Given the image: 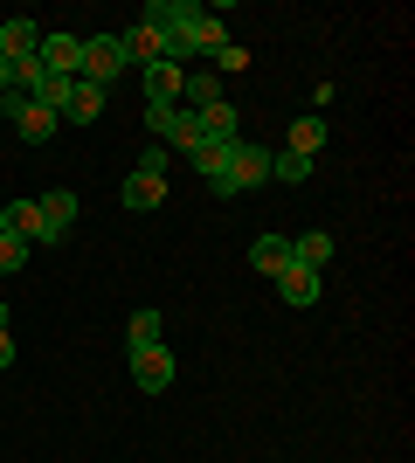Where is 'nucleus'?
Wrapping results in <instances>:
<instances>
[{"label": "nucleus", "instance_id": "1", "mask_svg": "<svg viewBox=\"0 0 415 463\" xmlns=\"http://www.w3.org/2000/svg\"><path fill=\"white\" fill-rule=\"evenodd\" d=\"M270 187V146H257V138H236L229 146V166H222L215 194H257Z\"/></svg>", "mask_w": 415, "mask_h": 463}, {"label": "nucleus", "instance_id": "2", "mask_svg": "<svg viewBox=\"0 0 415 463\" xmlns=\"http://www.w3.org/2000/svg\"><path fill=\"white\" fill-rule=\"evenodd\" d=\"M0 125H14L21 146H49V138L62 132V118H56V111H42L35 97H21V90L0 97Z\"/></svg>", "mask_w": 415, "mask_h": 463}, {"label": "nucleus", "instance_id": "3", "mask_svg": "<svg viewBox=\"0 0 415 463\" xmlns=\"http://www.w3.org/2000/svg\"><path fill=\"white\" fill-rule=\"evenodd\" d=\"M146 125H153V138L166 146V153H194L201 146V125L187 104H146Z\"/></svg>", "mask_w": 415, "mask_h": 463}, {"label": "nucleus", "instance_id": "4", "mask_svg": "<svg viewBox=\"0 0 415 463\" xmlns=\"http://www.w3.org/2000/svg\"><path fill=\"white\" fill-rule=\"evenodd\" d=\"M125 77V49L118 35H83V77L77 83H98L104 97H111V83Z\"/></svg>", "mask_w": 415, "mask_h": 463}, {"label": "nucleus", "instance_id": "5", "mask_svg": "<svg viewBox=\"0 0 415 463\" xmlns=\"http://www.w3.org/2000/svg\"><path fill=\"white\" fill-rule=\"evenodd\" d=\"M132 387L138 394H166V387H174V353H166V339H159V346H132Z\"/></svg>", "mask_w": 415, "mask_h": 463}, {"label": "nucleus", "instance_id": "6", "mask_svg": "<svg viewBox=\"0 0 415 463\" xmlns=\"http://www.w3.org/2000/svg\"><path fill=\"white\" fill-rule=\"evenodd\" d=\"M35 62L49 70V77H83V35H42L35 42Z\"/></svg>", "mask_w": 415, "mask_h": 463}, {"label": "nucleus", "instance_id": "7", "mask_svg": "<svg viewBox=\"0 0 415 463\" xmlns=\"http://www.w3.org/2000/svg\"><path fill=\"white\" fill-rule=\"evenodd\" d=\"M270 284H277V298H284V305H291V311H305V305H318V298H325V284H318V270H305V263H284V270H277Z\"/></svg>", "mask_w": 415, "mask_h": 463}, {"label": "nucleus", "instance_id": "8", "mask_svg": "<svg viewBox=\"0 0 415 463\" xmlns=\"http://www.w3.org/2000/svg\"><path fill=\"white\" fill-rule=\"evenodd\" d=\"M194 125H201V138H215V146H236V138H242V118H236V104H229V97L201 104Z\"/></svg>", "mask_w": 415, "mask_h": 463}, {"label": "nucleus", "instance_id": "9", "mask_svg": "<svg viewBox=\"0 0 415 463\" xmlns=\"http://www.w3.org/2000/svg\"><path fill=\"white\" fill-rule=\"evenodd\" d=\"M0 235H14V242H28V250H35V242H49L42 208H35V201H7V208H0Z\"/></svg>", "mask_w": 415, "mask_h": 463}, {"label": "nucleus", "instance_id": "10", "mask_svg": "<svg viewBox=\"0 0 415 463\" xmlns=\"http://www.w3.org/2000/svg\"><path fill=\"white\" fill-rule=\"evenodd\" d=\"M118 49H125V70H153V62H166V42H159L146 21H132V28H125Z\"/></svg>", "mask_w": 415, "mask_h": 463}, {"label": "nucleus", "instance_id": "11", "mask_svg": "<svg viewBox=\"0 0 415 463\" xmlns=\"http://www.w3.org/2000/svg\"><path fill=\"white\" fill-rule=\"evenodd\" d=\"M118 201H125L132 214H153L159 201H166V174H146V166H132V180L118 187Z\"/></svg>", "mask_w": 415, "mask_h": 463}, {"label": "nucleus", "instance_id": "12", "mask_svg": "<svg viewBox=\"0 0 415 463\" xmlns=\"http://www.w3.org/2000/svg\"><path fill=\"white\" fill-rule=\"evenodd\" d=\"M35 208H42V229H49V242H62V235H70V222H77V194H70V187H49Z\"/></svg>", "mask_w": 415, "mask_h": 463}, {"label": "nucleus", "instance_id": "13", "mask_svg": "<svg viewBox=\"0 0 415 463\" xmlns=\"http://www.w3.org/2000/svg\"><path fill=\"white\" fill-rule=\"evenodd\" d=\"M138 77H146V104H180V83H187L180 62H153V70H138Z\"/></svg>", "mask_w": 415, "mask_h": 463}, {"label": "nucleus", "instance_id": "14", "mask_svg": "<svg viewBox=\"0 0 415 463\" xmlns=\"http://www.w3.org/2000/svg\"><path fill=\"white\" fill-rule=\"evenodd\" d=\"M35 42H42V28L28 14H14V21H0V56L7 62H21V56H35Z\"/></svg>", "mask_w": 415, "mask_h": 463}, {"label": "nucleus", "instance_id": "15", "mask_svg": "<svg viewBox=\"0 0 415 463\" xmlns=\"http://www.w3.org/2000/svg\"><path fill=\"white\" fill-rule=\"evenodd\" d=\"M333 256H339V242H333L325 229H305V235L291 242V263H305V270H325Z\"/></svg>", "mask_w": 415, "mask_h": 463}, {"label": "nucleus", "instance_id": "16", "mask_svg": "<svg viewBox=\"0 0 415 463\" xmlns=\"http://www.w3.org/2000/svg\"><path fill=\"white\" fill-rule=\"evenodd\" d=\"M284 263H291V235H257V242H250V270L277 277Z\"/></svg>", "mask_w": 415, "mask_h": 463}, {"label": "nucleus", "instance_id": "17", "mask_svg": "<svg viewBox=\"0 0 415 463\" xmlns=\"http://www.w3.org/2000/svg\"><path fill=\"white\" fill-rule=\"evenodd\" d=\"M98 118H104V90L98 83H77L70 104H62V125H98Z\"/></svg>", "mask_w": 415, "mask_h": 463}, {"label": "nucleus", "instance_id": "18", "mask_svg": "<svg viewBox=\"0 0 415 463\" xmlns=\"http://www.w3.org/2000/svg\"><path fill=\"white\" fill-rule=\"evenodd\" d=\"M284 153L318 159V153H325V118H297V125H291V138H284Z\"/></svg>", "mask_w": 415, "mask_h": 463}, {"label": "nucleus", "instance_id": "19", "mask_svg": "<svg viewBox=\"0 0 415 463\" xmlns=\"http://www.w3.org/2000/svg\"><path fill=\"white\" fill-rule=\"evenodd\" d=\"M187 159H194V174L208 180V187H215V180H222V166H229V146H215V138H201V146H194Z\"/></svg>", "mask_w": 415, "mask_h": 463}, {"label": "nucleus", "instance_id": "20", "mask_svg": "<svg viewBox=\"0 0 415 463\" xmlns=\"http://www.w3.org/2000/svg\"><path fill=\"white\" fill-rule=\"evenodd\" d=\"M159 332H166V326H159L153 305H138L132 318H125V339H132V346H159Z\"/></svg>", "mask_w": 415, "mask_h": 463}, {"label": "nucleus", "instance_id": "21", "mask_svg": "<svg viewBox=\"0 0 415 463\" xmlns=\"http://www.w3.org/2000/svg\"><path fill=\"white\" fill-rule=\"evenodd\" d=\"M270 180H277V187H305V180H312V159H297V153H270Z\"/></svg>", "mask_w": 415, "mask_h": 463}, {"label": "nucleus", "instance_id": "22", "mask_svg": "<svg viewBox=\"0 0 415 463\" xmlns=\"http://www.w3.org/2000/svg\"><path fill=\"white\" fill-rule=\"evenodd\" d=\"M70 90H77V83H70V77H42L35 104H42V111H56V118H62V104H70Z\"/></svg>", "mask_w": 415, "mask_h": 463}, {"label": "nucleus", "instance_id": "23", "mask_svg": "<svg viewBox=\"0 0 415 463\" xmlns=\"http://www.w3.org/2000/svg\"><path fill=\"white\" fill-rule=\"evenodd\" d=\"M28 242H14V235H0V277H14V270H28Z\"/></svg>", "mask_w": 415, "mask_h": 463}, {"label": "nucleus", "instance_id": "24", "mask_svg": "<svg viewBox=\"0 0 415 463\" xmlns=\"http://www.w3.org/2000/svg\"><path fill=\"white\" fill-rule=\"evenodd\" d=\"M215 70H222V77H236V70H242V49H236V42H229V49H215Z\"/></svg>", "mask_w": 415, "mask_h": 463}, {"label": "nucleus", "instance_id": "25", "mask_svg": "<svg viewBox=\"0 0 415 463\" xmlns=\"http://www.w3.org/2000/svg\"><path fill=\"white\" fill-rule=\"evenodd\" d=\"M14 367V332H0V373Z\"/></svg>", "mask_w": 415, "mask_h": 463}, {"label": "nucleus", "instance_id": "26", "mask_svg": "<svg viewBox=\"0 0 415 463\" xmlns=\"http://www.w3.org/2000/svg\"><path fill=\"white\" fill-rule=\"evenodd\" d=\"M7 90H14V62L0 56V97H7Z\"/></svg>", "mask_w": 415, "mask_h": 463}, {"label": "nucleus", "instance_id": "27", "mask_svg": "<svg viewBox=\"0 0 415 463\" xmlns=\"http://www.w3.org/2000/svg\"><path fill=\"white\" fill-rule=\"evenodd\" d=\"M0 332H14V326H7V298H0Z\"/></svg>", "mask_w": 415, "mask_h": 463}]
</instances>
